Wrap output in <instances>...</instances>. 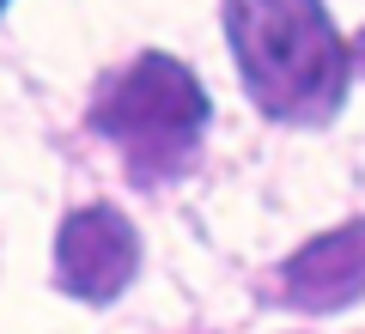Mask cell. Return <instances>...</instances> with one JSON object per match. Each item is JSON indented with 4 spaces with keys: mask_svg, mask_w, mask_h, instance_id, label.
Wrapping results in <instances>:
<instances>
[{
    "mask_svg": "<svg viewBox=\"0 0 365 334\" xmlns=\"http://www.w3.org/2000/svg\"><path fill=\"white\" fill-rule=\"evenodd\" d=\"M6 6H13V0H0V13H6Z\"/></svg>",
    "mask_w": 365,
    "mask_h": 334,
    "instance_id": "6",
    "label": "cell"
},
{
    "mask_svg": "<svg viewBox=\"0 0 365 334\" xmlns=\"http://www.w3.org/2000/svg\"><path fill=\"white\" fill-rule=\"evenodd\" d=\"M274 298L304 316H329L365 298V219H347L335 231L299 244L274 268Z\"/></svg>",
    "mask_w": 365,
    "mask_h": 334,
    "instance_id": "4",
    "label": "cell"
},
{
    "mask_svg": "<svg viewBox=\"0 0 365 334\" xmlns=\"http://www.w3.org/2000/svg\"><path fill=\"white\" fill-rule=\"evenodd\" d=\"M213 103L201 91V79L165 49H146L128 61V73L104 79V91L91 98V128L110 146H122L128 170L140 182L177 177L201 146Z\"/></svg>",
    "mask_w": 365,
    "mask_h": 334,
    "instance_id": "2",
    "label": "cell"
},
{
    "mask_svg": "<svg viewBox=\"0 0 365 334\" xmlns=\"http://www.w3.org/2000/svg\"><path fill=\"white\" fill-rule=\"evenodd\" d=\"M225 37L250 103L268 122L317 128L341 110L353 49L335 37L323 0H225Z\"/></svg>",
    "mask_w": 365,
    "mask_h": 334,
    "instance_id": "1",
    "label": "cell"
},
{
    "mask_svg": "<svg viewBox=\"0 0 365 334\" xmlns=\"http://www.w3.org/2000/svg\"><path fill=\"white\" fill-rule=\"evenodd\" d=\"M353 61H359V67H365V31H359V43H353Z\"/></svg>",
    "mask_w": 365,
    "mask_h": 334,
    "instance_id": "5",
    "label": "cell"
},
{
    "mask_svg": "<svg viewBox=\"0 0 365 334\" xmlns=\"http://www.w3.org/2000/svg\"><path fill=\"white\" fill-rule=\"evenodd\" d=\"M55 273H61V286L73 298L110 304L140 273V231H134L116 207H79V213L61 219V231H55Z\"/></svg>",
    "mask_w": 365,
    "mask_h": 334,
    "instance_id": "3",
    "label": "cell"
}]
</instances>
